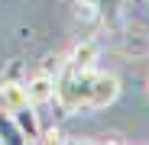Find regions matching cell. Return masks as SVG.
I'll list each match as a JSON object with an SVG mask.
<instances>
[{
    "label": "cell",
    "instance_id": "cell-5",
    "mask_svg": "<svg viewBox=\"0 0 149 145\" xmlns=\"http://www.w3.org/2000/svg\"><path fill=\"white\" fill-rule=\"evenodd\" d=\"M23 103H29L26 100V84L23 81H0V107L7 113H13Z\"/></svg>",
    "mask_w": 149,
    "mask_h": 145
},
{
    "label": "cell",
    "instance_id": "cell-6",
    "mask_svg": "<svg viewBox=\"0 0 149 145\" xmlns=\"http://www.w3.org/2000/svg\"><path fill=\"white\" fill-rule=\"evenodd\" d=\"M0 142H7V145H23L26 139H23L19 126L13 123V116L7 110H0Z\"/></svg>",
    "mask_w": 149,
    "mask_h": 145
},
{
    "label": "cell",
    "instance_id": "cell-1",
    "mask_svg": "<svg viewBox=\"0 0 149 145\" xmlns=\"http://www.w3.org/2000/svg\"><path fill=\"white\" fill-rule=\"evenodd\" d=\"M120 93V81L113 74H97L91 71V84H88V110H104L117 100Z\"/></svg>",
    "mask_w": 149,
    "mask_h": 145
},
{
    "label": "cell",
    "instance_id": "cell-3",
    "mask_svg": "<svg viewBox=\"0 0 149 145\" xmlns=\"http://www.w3.org/2000/svg\"><path fill=\"white\" fill-rule=\"evenodd\" d=\"M97 55H101L97 42H94V39H84V42H78V45H74L71 52L65 55V65L74 68V71H91L94 61H97Z\"/></svg>",
    "mask_w": 149,
    "mask_h": 145
},
{
    "label": "cell",
    "instance_id": "cell-4",
    "mask_svg": "<svg viewBox=\"0 0 149 145\" xmlns=\"http://www.w3.org/2000/svg\"><path fill=\"white\" fill-rule=\"evenodd\" d=\"M13 123L19 126V132H23V139H26V142H39V110L33 107V103H23V107H16L13 113Z\"/></svg>",
    "mask_w": 149,
    "mask_h": 145
},
{
    "label": "cell",
    "instance_id": "cell-7",
    "mask_svg": "<svg viewBox=\"0 0 149 145\" xmlns=\"http://www.w3.org/2000/svg\"><path fill=\"white\" fill-rule=\"evenodd\" d=\"M62 68H65V58H62V55H45L42 65H39V71H42V74H49V78H55Z\"/></svg>",
    "mask_w": 149,
    "mask_h": 145
},
{
    "label": "cell",
    "instance_id": "cell-2",
    "mask_svg": "<svg viewBox=\"0 0 149 145\" xmlns=\"http://www.w3.org/2000/svg\"><path fill=\"white\" fill-rule=\"evenodd\" d=\"M23 84H26V100H29L36 110H42V107L52 103V97H55V78L36 71V74H33L29 81H23Z\"/></svg>",
    "mask_w": 149,
    "mask_h": 145
},
{
    "label": "cell",
    "instance_id": "cell-8",
    "mask_svg": "<svg viewBox=\"0 0 149 145\" xmlns=\"http://www.w3.org/2000/svg\"><path fill=\"white\" fill-rule=\"evenodd\" d=\"M19 74H23V65H19V61H13V65H10V71L3 74V81H19Z\"/></svg>",
    "mask_w": 149,
    "mask_h": 145
}]
</instances>
